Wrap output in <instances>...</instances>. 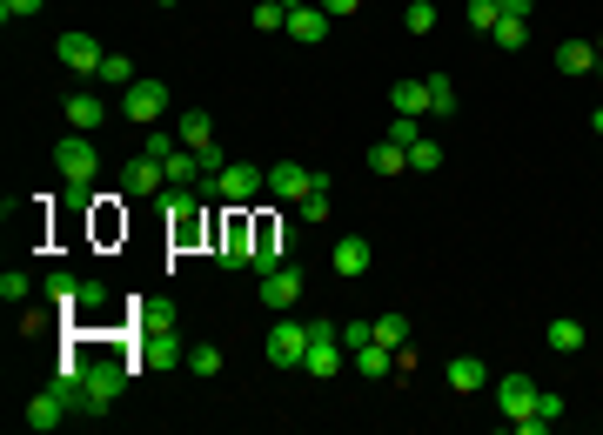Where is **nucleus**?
Masks as SVG:
<instances>
[{"instance_id": "1", "label": "nucleus", "mask_w": 603, "mask_h": 435, "mask_svg": "<svg viewBox=\"0 0 603 435\" xmlns=\"http://www.w3.org/2000/svg\"><path fill=\"white\" fill-rule=\"evenodd\" d=\"M74 362H81V375H88V389H81V409H74V415H108L114 402H121V389H128V355L81 348Z\"/></svg>"}, {"instance_id": "2", "label": "nucleus", "mask_w": 603, "mask_h": 435, "mask_svg": "<svg viewBox=\"0 0 603 435\" xmlns=\"http://www.w3.org/2000/svg\"><path fill=\"white\" fill-rule=\"evenodd\" d=\"M54 168H61L67 188H94V174H101V148H94V134L67 128L61 148H54Z\"/></svg>"}, {"instance_id": "3", "label": "nucleus", "mask_w": 603, "mask_h": 435, "mask_svg": "<svg viewBox=\"0 0 603 435\" xmlns=\"http://www.w3.org/2000/svg\"><path fill=\"white\" fill-rule=\"evenodd\" d=\"M536 382L530 375H503V382H496V409H503V422H510V435H523L530 429V415H536Z\"/></svg>"}, {"instance_id": "4", "label": "nucleus", "mask_w": 603, "mask_h": 435, "mask_svg": "<svg viewBox=\"0 0 603 435\" xmlns=\"http://www.w3.org/2000/svg\"><path fill=\"white\" fill-rule=\"evenodd\" d=\"M302 355H309V322H275L268 328V362H275V369H302Z\"/></svg>"}, {"instance_id": "5", "label": "nucleus", "mask_w": 603, "mask_h": 435, "mask_svg": "<svg viewBox=\"0 0 603 435\" xmlns=\"http://www.w3.org/2000/svg\"><path fill=\"white\" fill-rule=\"evenodd\" d=\"M315 181H322V174L302 168V161H275V168H268V195H275V201H295V208H302Z\"/></svg>"}, {"instance_id": "6", "label": "nucleus", "mask_w": 603, "mask_h": 435, "mask_svg": "<svg viewBox=\"0 0 603 435\" xmlns=\"http://www.w3.org/2000/svg\"><path fill=\"white\" fill-rule=\"evenodd\" d=\"M302 369L309 375L342 369V335H335V322H309V355H302Z\"/></svg>"}, {"instance_id": "7", "label": "nucleus", "mask_w": 603, "mask_h": 435, "mask_svg": "<svg viewBox=\"0 0 603 435\" xmlns=\"http://www.w3.org/2000/svg\"><path fill=\"white\" fill-rule=\"evenodd\" d=\"M262 188H268V174H262V168H248V161H228V168L215 174V195H222L228 208H242V201H248V195H262Z\"/></svg>"}, {"instance_id": "8", "label": "nucleus", "mask_w": 603, "mask_h": 435, "mask_svg": "<svg viewBox=\"0 0 603 435\" xmlns=\"http://www.w3.org/2000/svg\"><path fill=\"white\" fill-rule=\"evenodd\" d=\"M54 54H61L74 74H101V61H108V47L94 41V34H81V27H74V34H61V41H54Z\"/></svg>"}, {"instance_id": "9", "label": "nucleus", "mask_w": 603, "mask_h": 435, "mask_svg": "<svg viewBox=\"0 0 603 435\" xmlns=\"http://www.w3.org/2000/svg\"><path fill=\"white\" fill-rule=\"evenodd\" d=\"M121 114H128V121H161V114H168V87H161V81L121 87Z\"/></svg>"}, {"instance_id": "10", "label": "nucleus", "mask_w": 603, "mask_h": 435, "mask_svg": "<svg viewBox=\"0 0 603 435\" xmlns=\"http://www.w3.org/2000/svg\"><path fill=\"white\" fill-rule=\"evenodd\" d=\"M161 215H168L175 241H195V235H201V201L188 195V188H168V201H161Z\"/></svg>"}, {"instance_id": "11", "label": "nucleus", "mask_w": 603, "mask_h": 435, "mask_svg": "<svg viewBox=\"0 0 603 435\" xmlns=\"http://www.w3.org/2000/svg\"><path fill=\"white\" fill-rule=\"evenodd\" d=\"M282 34H295L302 47H315V41H329V14H322L315 0H295V7H289V27H282Z\"/></svg>"}, {"instance_id": "12", "label": "nucleus", "mask_w": 603, "mask_h": 435, "mask_svg": "<svg viewBox=\"0 0 603 435\" xmlns=\"http://www.w3.org/2000/svg\"><path fill=\"white\" fill-rule=\"evenodd\" d=\"M262 302L275 308V315H289V308L302 302V275H295V268H268L262 275Z\"/></svg>"}, {"instance_id": "13", "label": "nucleus", "mask_w": 603, "mask_h": 435, "mask_svg": "<svg viewBox=\"0 0 603 435\" xmlns=\"http://www.w3.org/2000/svg\"><path fill=\"white\" fill-rule=\"evenodd\" d=\"M161 181H168V168H161L155 154H141V161H128V174H121V195H155Z\"/></svg>"}, {"instance_id": "14", "label": "nucleus", "mask_w": 603, "mask_h": 435, "mask_svg": "<svg viewBox=\"0 0 603 435\" xmlns=\"http://www.w3.org/2000/svg\"><path fill=\"white\" fill-rule=\"evenodd\" d=\"M67 415H74V409H67L61 395H54V389H41L34 402H27V429H61Z\"/></svg>"}, {"instance_id": "15", "label": "nucleus", "mask_w": 603, "mask_h": 435, "mask_svg": "<svg viewBox=\"0 0 603 435\" xmlns=\"http://www.w3.org/2000/svg\"><path fill=\"white\" fill-rule=\"evenodd\" d=\"M101 121H108V108H101V94H67V128L94 134Z\"/></svg>"}, {"instance_id": "16", "label": "nucleus", "mask_w": 603, "mask_h": 435, "mask_svg": "<svg viewBox=\"0 0 603 435\" xmlns=\"http://www.w3.org/2000/svg\"><path fill=\"white\" fill-rule=\"evenodd\" d=\"M335 275H369V235H342L335 241Z\"/></svg>"}, {"instance_id": "17", "label": "nucleus", "mask_w": 603, "mask_h": 435, "mask_svg": "<svg viewBox=\"0 0 603 435\" xmlns=\"http://www.w3.org/2000/svg\"><path fill=\"white\" fill-rule=\"evenodd\" d=\"M449 389H456V395H476V389H483V382H490V369H483V362H476V355H456V362H449Z\"/></svg>"}, {"instance_id": "18", "label": "nucleus", "mask_w": 603, "mask_h": 435, "mask_svg": "<svg viewBox=\"0 0 603 435\" xmlns=\"http://www.w3.org/2000/svg\"><path fill=\"white\" fill-rule=\"evenodd\" d=\"M175 134H181V148H215V121H208V114H201V108H188V114H181V121H175Z\"/></svg>"}, {"instance_id": "19", "label": "nucleus", "mask_w": 603, "mask_h": 435, "mask_svg": "<svg viewBox=\"0 0 603 435\" xmlns=\"http://www.w3.org/2000/svg\"><path fill=\"white\" fill-rule=\"evenodd\" d=\"M409 168V148H402V141H389V134H382L376 148H369V174H382V181H389V174H402Z\"/></svg>"}, {"instance_id": "20", "label": "nucleus", "mask_w": 603, "mask_h": 435, "mask_svg": "<svg viewBox=\"0 0 603 435\" xmlns=\"http://www.w3.org/2000/svg\"><path fill=\"white\" fill-rule=\"evenodd\" d=\"M557 67H563V74H590V67H597V47H590V41H563L557 47Z\"/></svg>"}, {"instance_id": "21", "label": "nucleus", "mask_w": 603, "mask_h": 435, "mask_svg": "<svg viewBox=\"0 0 603 435\" xmlns=\"http://www.w3.org/2000/svg\"><path fill=\"white\" fill-rule=\"evenodd\" d=\"M389 108H396V114H429V87H423V81H396Z\"/></svg>"}, {"instance_id": "22", "label": "nucleus", "mask_w": 603, "mask_h": 435, "mask_svg": "<svg viewBox=\"0 0 603 435\" xmlns=\"http://www.w3.org/2000/svg\"><path fill=\"white\" fill-rule=\"evenodd\" d=\"M423 87H429V114H456V81L449 74H423Z\"/></svg>"}, {"instance_id": "23", "label": "nucleus", "mask_w": 603, "mask_h": 435, "mask_svg": "<svg viewBox=\"0 0 603 435\" xmlns=\"http://www.w3.org/2000/svg\"><path fill=\"white\" fill-rule=\"evenodd\" d=\"M94 81H101V87H134V81H141V74H134V61H128V54H108Z\"/></svg>"}, {"instance_id": "24", "label": "nucleus", "mask_w": 603, "mask_h": 435, "mask_svg": "<svg viewBox=\"0 0 603 435\" xmlns=\"http://www.w3.org/2000/svg\"><path fill=\"white\" fill-rule=\"evenodd\" d=\"M550 422H563V395L543 389V395H536V415H530V429H523V435H543Z\"/></svg>"}, {"instance_id": "25", "label": "nucleus", "mask_w": 603, "mask_h": 435, "mask_svg": "<svg viewBox=\"0 0 603 435\" xmlns=\"http://www.w3.org/2000/svg\"><path fill=\"white\" fill-rule=\"evenodd\" d=\"M349 355H356L362 375H389V348H382V342H362V348H349Z\"/></svg>"}, {"instance_id": "26", "label": "nucleus", "mask_w": 603, "mask_h": 435, "mask_svg": "<svg viewBox=\"0 0 603 435\" xmlns=\"http://www.w3.org/2000/svg\"><path fill=\"white\" fill-rule=\"evenodd\" d=\"M289 7H295V0H262V7H255V27H262V34L289 27Z\"/></svg>"}, {"instance_id": "27", "label": "nucleus", "mask_w": 603, "mask_h": 435, "mask_svg": "<svg viewBox=\"0 0 603 435\" xmlns=\"http://www.w3.org/2000/svg\"><path fill=\"white\" fill-rule=\"evenodd\" d=\"M550 348H557V355H577L583 348V322H550Z\"/></svg>"}, {"instance_id": "28", "label": "nucleus", "mask_w": 603, "mask_h": 435, "mask_svg": "<svg viewBox=\"0 0 603 435\" xmlns=\"http://www.w3.org/2000/svg\"><path fill=\"white\" fill-rule=\"evenodd\" d=\"M188 369H195V375H222V348L195 342V348H188Z\"/></svg>"}, {"instance_id": "29", "label": "nucleus", "mask_w": 603, "mask_h": 435, "mask_svg": "<svg viewBox=\"0 0 603 435\" xmlns=\"http://www.w3.org/2000/svg\"><path fill=\"white\" fill-rule=\"evenodd\" d=\"M376 342L382 348H402V342H409V322H402V315H376Z\"/></svg>"}, {"instance_id": "30", "label": "nucleus", "mask_w": 603, "mask_h": 435, "mask_svg": "<svg viewBox=\"0 0 603 435\" xmlns=\"http://www.w3.org/2000/svg\"><path fill=\"white\" fill-rule=\"evenodd\" d=\"M402 27H409V34H429V27H436V0H409Z\"/></svg>"}, {"instance_id": "31", "label": "nucleus", "mask_w": 603, "mask_h": 435, "mask_svg": "<svg viewBox=\"0 0 603 435\" xmlns=\"http://www.w3.org/2000/svg\"><path fill=\"white\" fill-rule=\"evenodd\" d=\"M302 221H329V174L309 188V201H302Z\"/></svg>"}, {"instance_id": "32", "label": "nucleus", "mask_w": 603, "mask_h": 435, "mask_svg": "<svg viewBox=\"0 0 603 435\" xmlns=\"http://www.w3.org/2000/svg\"><path fill=\"white\" fill-rule=\"evenodd\" d=\"M490 34H496V47H510V54H516V47L530 41V21H496Z\"/></svg>"}, {"instance_id": "33", "label": "nucleus", "mask_w": 603, "mask_h": 435, "mask_svg": "<svg viewBox=\"0 0 603 435\" xmlns=\"http://www.w3.org/2000/svg\"><path fill=\"white\" fill-rule=\"evenodd\" d=\"M67 308H108V282H74V302Z\"/></svg>"}, {"instance_id": "34", "label": "nucleus", "mask_w": 603, "mask_h": 435, "mask_svg": "<svg viewBox=\"0 0 603 435\" xmlns=\"http://www.w3.org/2000/svg\"><path fill=\"white\" fill-rule=\"evenodd\" d=\"M496 21H503V7H496V0H469V27H476V34H490Z\"/></svg>"}, {"instance_id": "35", "label": "nucleus", "mask_w": 603, "mask_h": 435, "mask_svg": "<svg viewBox=\"0 0 603 435\" xmlns=\"http://www.w3.org/2000/svg\"><path fill=\"white\" fill-rule=\"evenodd\" d=\"M409 168L436 174V168H443V148H436V141H416V148H409Z\"/></svg>"}, {"instance_id": "36", "label": "nucleus", "mask_w": 603, "mask_h": 435, "mask_svg": "<svg viewBox=\"0 0 603 435\" xmlns=\"http://www.w3.org/2000/svg\"><path fill=\"white\" fill-rule=\"evenodd\" d=\"M389 141H402V148H416V141H423V128H416V114H396V121H389Z\"/></svg>"}, {"instance_id": "37", "label": "nucleus", "mask_w": 603, "mask_h": 435, "mask_svg": "<svg viewBox=\"0 0 603 435\" xmlns=\"http://www.w3.org/2000/svg\"><path fill=\"white\" fill-rule=\"evenodd\" d=\"M175 148H181V134L155 128V134H148V148H141V154H155V161H168V154H175Z\"/></svg>"}, {"instance_id": "38", "label": "nucleus", "mask_w": 603, "mask_h": 435, "mask_svg": "<svg viewBox=\"0 0 603 435\" xmlns=\"http://www.w3.org/2000/svg\"><path fill=\"white\" fill-rule=\"evenodd\" d=\"M27 288H34V282H27L21 268H7V275H0V295H7V302H27Z\"/></svg>"}, {"instance_id": "39", "label": "nucleus", "mask_w": 603, "mask_h": 435, "mask_svg": "<svg viewBox=\"0 0 603 435\" xmlns=\"http://www.w3.org/2000/svg\"><path fill=\"white\" fill-rule=\"evenodd\" d=\"M47 0H0V21H27V14H41Z\"/></svg>"}, {"instance_id": "40", "label": "nucleus", "mask_w": 603, "mask_h": 435, "mask_svg": "<svg viewBox=\"0 0 603 435\" xmlns=\"http://www.w3.org/2000/svg\"><path fill=\"white\" fill-rule=\"evenodd\" d=\"M376 342V322H342V348H362Z\"/></svg>"}, {"instance_id": "41", "label": "nucleus", "mask_w": 603, "mask_h": 435, "mask_svg": "<svg viewBox=\"0 0 603 435\" xmlns=\"http://www.w3.org/2000/svg\"><path fill=\"white\" fill-rule=\"evenodd\" d=\"M315 7H322V14H329V21H349V14H356L362 0H315Z\"/></svg>"}, {"instance_id": "42", "label": "nucleus", "mask_w": 603, "mask_h": 435, "mask_svg": "<svg viewBox=\"0 0 603 435\" xmlns=\"http://www.w3.org/2000/svg\"><path fill=\"white\" fill-rule=\"evenodd\" d=\"M496 7H503V21H530V7H536V0H496Z\"/></svg>"}, {"instance_id": "43", "label": "nucleus", "mask_w": 603, "mask_h": 435, "mask_svg": "<svg viewBox=\"0 0 603 435\" xmlns=\"http://www.w3.org/2000/svg\"><path fill=\"white\" fill-rule=\"evenodd\" d=\"M590 128H597V134H603V108H590Z\"/></svg>"}, {"instance_id": "44", "label": "nucleus", "mask_w": 603, "mask_h": 435, "mask_svg": "<svg viewBox=\"0 0 603 435\" xmlns=\"http://www.w3.org/2000/svg\"><path fill=\"white\" fill-rule=\"evenodd\" d=\"M161 7H175V0H161Z\"/></svg>"}]
</instances>
